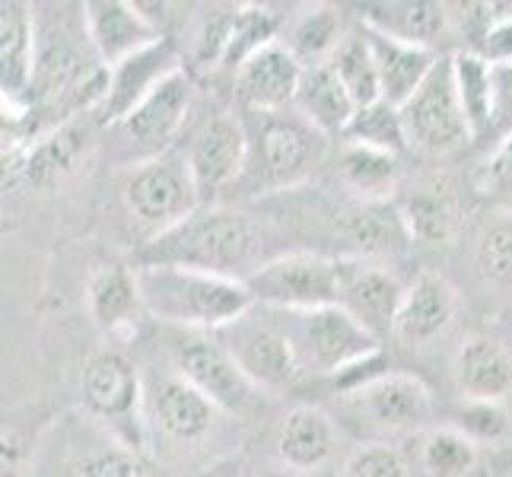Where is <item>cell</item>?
Here are the masks:
<instances>
[{
	"label": "cell",
	"instance_id": "obj_18",
	"mask_svg": "<svg viewBox=\"0 0 512 477\" xmlns=\"http://www.w3.org/2000/svg\"><path fill=\"white\" fill-rule=\"evenodd\" d=\"M306 64L287 42H271L236 70V96L249 115H277L296 105Z\"/></svg>",
	"mask_w": 512,
	"mask_h": 477
},
{
	"label": "cell",
	"instance_id": "obj_41",
	"mask_svg": "<svg viewBox=\"0 0 512 477\" xmlns=\"http://www.w3.org/2000/svg\"><path fill=\"white\" fill-rule=\"evenodd\" d=\"M80 477H147V471L140 465L137 452L115 446V449H105V452L83 458Z\"/></svg>",
	"mask_w": 512,
	"mask_h": 477
},
{
	"label": "cell",
	"instance_id": "obj_24",
	"mask_svg": "<svg viewBox=\"0 0 512 477\" xmlns=\"http://www.w3.org/2000/svg\"><path fill=\"white\" fill-rule=\"evenodd\" d=\"M360 26L382 32L388 39L433 48L449 35V7L433 0H379V4H360Z\"/></svg>",
	"mask_w": 512,
	"mask_h": 477
},
{
	"label": "cell",
	"instance_id": "obj_3",
	"mask_svg": "<svg viewBox=\"0 0 512 477\" xmlns=\"http://www.w3.org/2000/svg\"><path fill=\"white\" fill-rule=\"evenodd\" d=\"M249 163L239 188L245 194L290 191L309 182V175L325 156V137L306 125L296 112L277 115H249Z\"/></svg>",
	"mask_w": 512,
	"mask_h": 477
},
{
	"label": "cell",
	"instance_id": "obj_29",
	"mask_svg": "<svg viewBox=\"0 0 512 477\" xmlns=\"http://www.w3.org/2000/svg\"><path fill=\"white\" fill-rule=\"evenodd\" d=\"M341 182L357 201L379 204L392 201L401 182V156L385 153L376 147H360V144H344L341 150Z\"/></svg>",
	"mask_w": 512,
	"mask_h": 477
},
{
	"label": "cell",
	"instance_id": "obj_13",
	"mask_svg": "<svg viewBox=\"0 0 512 477\" xmlns=\"http://www.w3.org/2000/svg\"><path fill=\"white\" fill-rule=\"evenodd\" d=\"M344 408L366 427L379 433H427L433 430V395L411 373H395L388 369L379 379L366 382L353 392L341 395Z\"/></svg>",
	"mask_w": 512,
	"mask_h": 477
},
{
	"label": "cell",
	"instance_id": "obj_11",
	"mask_svg": "<svg viewBox=\"0 0 512 477\" xmlns=\"http://www.w3.org/2000/svg\"><path fill=\"white\" fill-rule=\"evenodd\" d=\"M172 373L188 379L204 392L223 414L245 417L261 404V392L242 373L217 334L179 331L172 341Z\"/></svg>",
	"mask_w": 512,
	"mask_h": 477
},
{
	"label": "cell",
	"instance_id": "obj_31",
	"mask_svg": "<svg viewBox=\"0 0 512 477\" xmlns=\"http://www.w3.org/2000/svg\"><path fill=\"white\" fill-rule=\"evenodd\" d=\"M328 64H331L334 74H338V80L344 83L350 99L357 102V109L382 99L379 67H376L373 48H369L363 29L353 32V35H344V42L338 45V51H334V58Z\"/></svg>",
	"mask_w": 512,
	"mask_h": 477
},
{
	"label": "cell",
	"instance_id": "obj_39",
	"mask_svg": "<svg viewBox=\"0 0 512 477\" xmlns=\"http://www.w3.org/2000/svg\"><path fill=\"white\" fill-rule=\"evenodd\" d=\"M341 477H411V465L395 446L363 443L347 455Z\"/></svg>",
	"mask_w": 512,
	"mask_h": 477
},
{
	"label": "cell",
	"instance_id": "obj_5",
	"mask_svg": "<svg viewBox=\"0 0 512 477\" xmlns=\"http://www.w3.org/2000/svg\"><path fill=\"white\" fill-rule=\"evenodd\" d=\"M217 338L261 395H284L306 376L284 315L277 309L255 306L239 322L217 331Z\"/></svg>",
	"mask_w": 512,
	"mask_h": 477
},
{
	"label": "cell",
	"instance_id": "obj_37",
	"mask_svg": "<svg viewBox=\"0 0 512 477\" xmlns=\"http://www.w3.org/2000/svg\"><path fill=\"white\" fill-rule=\"evenodd\" d=\"M481 13H471L481 20L478 45L474 55H481L493 67L512 64V4H474Z\"/></svg>",
	"mask_w": 512,
	"mask_h": 477
},
{
	"label": "cell",
	"instance_id": "obj_20",
	"mask_svg": "<svg viewBox=\"0 0 512 477\" xmlns=\"http://www.w3.org/2000/svg\"><path fill=\"white\" fill-rule=\"evenodd\" d=\"M83 29L90 35L96 58L105 67L134 58L137 51L156 45L166 35L153 23V16L144 13L140 4L128 0H90L83 4Z\"/></svg>",
	"mask_w": 512,
	"mask_h": 477
},
{
	"label": "cell",
	"instance_id": "obj_16",
	"mask_svg": "<svg viewBox=\"0 0 512 477\" xmlns=\"http://www.w3.org/2000/svg\"><path fill=\"white\" fill-rule=\"evenodd\" d=\"M39 58V13L20 0L0 4V90H4V118L23 121L32 115V80Z\"/></svg>",
	"mask_w": 512,
	"mask_h": 477
},
{
	"label": "cell",
	"instance_id": "obj_40",
	"mask_svg": "<svg viewBox=\"0 0 512 477\" xmlns=\"http://www.w3.org/2000/svg\"><path fill=\"white\" fill-rule=\"evenodd\" d=\"M478 185L490 198H509L512 194V131H506L497 150L484 159Z\"/></svg>",
	"mask_w": 512,
	"mask_h": 477
},
{
	"label": "cell",
	"instance_id": "obj_33",
	"mask_svg": "<svg viewBox=\"0 0 512 477\" xmlns=\"http://www.w3.org/2000/svg\"><path fill=\"white\" fill-rule=\"evenodd\" d=\"M347 144H360V147H376V150H385V153H395L401 156L408 150V131H404V118H401V109L392 102H373V105H363L353 115L350 128L344 134Z\"/></svg>",
	"mask_w": 512,
	"mask_h": 477
},
{
	"label": "cell",
	"instance_id": "obj_8",
	"mask_svg": "<svg viewBox=\"0 0 512 477\" xmlns=\"http://www.w3.org/2000/svg\"><path fill=\"white\" fill-rule=\"evenodd\" d=\"M293 338V347L303 360L306 373L341 376L350 366L382 353L373 331H366L357 318L341 306L309 309V312H280Z\"/></svg>",
	"mask_w": 512,
	"mask_h": 477
},
{
	"label": "cell",
	"instance_id": "obj_14",
	"mask_svg": "<svg viewBox=\"0 0 512 477\" xmlns=\"http://www.w3.org/2000/svg\"><path fill=\"white\" fill-rule=\"evenodd\" d=\"M182 153L201 201H214L242 182L245 163H249V125L233 112H220L191 134Z\"/></svg>",
	"mask_w": 512,
	"mask_h": 477
},
{
	"label": "cell",
	"instance_id": "obj_7",
	"mask_svg": "<svg viewBox=\"0 0 512 477\" xmlns=\"http://www.w3.org/2000/svg\"><path fill=\"white\" fill-rule=\"evenodd\" d=\"M121 198H125L131 220L147 233V242L169 233V229L185 223L194 210L204 207L182 150L128 169Z\"/></svg>",
	"mask_w": 512,
	"mask_h": 477
},
{
	"label": "cell",
	"instance_id": "obj_23",
	"mask_svg": "<svg viewBox=\"0 0 512 477\" xmlns=\"http://www.w3.org/2000/svg\"><path fill=\"white\" fill-rule=\"evenodd\" d=\"M86 306L93 322L112 338H131L147 318L144 296L137 284V268L125 264H102L86 284Z\"/></svg>",
	"mask_w": 512,
	"mask_h": 477
},
{
	"label": "cell",
	"instance_id": "obj_6",
	"mask_svg": "<svg viewBox=\"0 0 512 477\" xmlns=\"http://www.w3.org/2000/svg\"><path fill=\"white\" fill-rule=\"evenodd\" d=\"M194 102V80L182 67L109 128V147L118 166H140L175 150Z\"/></svg>",
	"mask_w": 512,
	"mask_h": 477
},
{
	"label": "cell",
	"instance_id": "obj_2",
	"mask_svg": "<svg viewBox=\"0 0 512 477\" xmlns=\"http://www.w3.org/2000/svg\"><path fill=\"white\" fill-rule=\"evenodd\" d=\"M137 284L147 315L175 331L217 334L255 309V299L242 280L204 271L150 264V268H137Z\"/></svg>",
	"mask_w": 512,
	"mask_h": 477
},
{
	"label": "cell",
	"instance_id": "obj_15",
	"mask_svg": "<svg viewBox=\"0 0 512 477\" xmlns=\"http://www.w3.org/2000/svg\"><path fill=\"white\" fill-rule=\"evenodd\" d=\"M223 411L179 373L147 382V427L175 446H194L217 430Z\"/></svg>",
	"mask_w": 512,
	"mask_h": 477
},
{
	"label": "cell",
	"instance_id": "obj_43",
	"mask_svg": "<svg viewBox=\"0 0 512 477\" xmlns=\"http://www.w3.org/2000/svg\"><path fill=\"white\" fill-rule=\"evenodd\" d=\"M255 477H309V474H296V471H287V468H280V471H261Z\"/></svg>",
	"mask_w": 512,
	"mask_h": 477
},
{
	"label": "cell",
	"instance_id": "obj_12",
	"mask_svg": "<svg viewBox=\"0 0 512 477\" xmlns=\"http://www.w3.org/2000/svg\"><path fill=\"white\" fill-rule=\"evenodd\" d=\"M96 118H64L58 128L35 134L26 147L4 153V166L39 191H55L90 163L96 150Z\"/></svg>",
	"mask_w": 512,
	"mask_h": 477
},
{
	"label": "cell",
	"instance_id": "obj_30",
	"mask_svg": "<svg viewBox=\"0 0 512 477\" xmlns=\"http://www.w3.org/2000/svg\"><path fill=\"white\" fill-rule=\"evenodd\" d=\"M455 86L462 96V109L468 115L471 134L481 137L497 121V96H493V64L474 51H458L452 55Z\"/></svg>",
	"mask_w": 512,
	"mask_h": 477
},
{
	"label": "cell",
	"instance_id": "obj_19",
	"mask_svg": "<svg viewBox=\"0 0 512 477\" xmlns=\"http://www.w3.org/2000/svg\"><path fill=\"white\" fill-rule=\"evenodd\" d=\"M341 264V290L338 306L350 312L357 322L373 331L382 341V334L395 331V318L401 309L404 290L401 280L385 268L382 261H363V258H338Z\"/></svg>",
	"mask_w": 512,
	"mask_h": 477
},
{
	"label": "cell",
	"instance_id": "obj_22",
	"mask_svg": "<svg viewBox=\"0 0 512 477\" xmlns=\"http://www.w3.org/2000/svg\"><path fill=\"white\" fill-rule=\"evenodd\" d=\"M458 315V290L443 274L423 271L408 284L395 318L392 338L408 347H427L436 338H443Z\"/></svg>",
	"mask_w": 512,
	"mask_h": 477
},
{
	"label": "cell",
	"instance_id": "obj_42",
	"mask_svg": "<svg viewBox=\"0 0 512 477\" xmlns=\"http://www.w3.org/2000/svg\"><path fill=\"white\" fill-rule=\"evenodd\" d=\"M493 96H497V121H493V128L506 125L512 131V64L493 67Z\"/></svg>",
	"mask_w": 512,
	"mask_h": 477
},
{
	"label": "cell",
	"instance_id": "obj_4",
	"mask_svg": "<svg viewBox=\"0 0 512 477\" xmlns=\"http://www.w3.org/2000/svg\"><path fill=\"white\" fill-rule=\"evenodd\" d=\"M83 408L112 433L121 449L140 452L147 439V382L115 347L90 353L80 373Z\"/></svg>",
	"mask_w": 512,
	"mask_h": 477
},
{
	"label": "cell",
	"instance_id": "obj_34",
	"mask_svg": "<svg viewBox=\"0 0 512 477\" xmlns=\"http://www.w3.org/2000/svg\"><path fill=\"white\" fill-rule=\"evenodd\" d=\"M344 42L341 20L331 7H312L296 20L290 35V51L306 67H319L334 58V51Z\"/></svg>",
	"mask_w": 512,
	"mask_h": 477
},
{
	"label": "cell",
	"instance_id": "obj_27",
	"mask_svg": "<svg viewBox=\"0 0 512 477\" xmlns=\"http://www.w3.org/2000/svg\"><path fill=\"white\" fill-rule=\"evenodd\" d=\"M363 35H366L369 48H373V58L379 67L382 99L398 105V109L420 90L423 80L433 74V67L439 64V58H443L433 48H420V45L388 39V35L373 32V29H363Z\"/></svg>",
	"mask_w": 512,
	"mask_h": 477
},
{
	"label": "cell",
	"instance_id": "obj_28",
	"mask_svg": "<svg viewBox=\"0 0 512 477\" xmlns=\"http://www.w3.org/2000/svg\"><path fill=\"white\" fill-rule=\"evenodd\" d=\"M293 112L322 137H344L353 115H357V102L350 99L331 64H319V67H306Z\"/></svg>",
	"mask_w": 512,
	"mask_h": 477
},
{
	"label": "cell",
	"instance_id": "obj_21",
	"mask_svg": "<svg viewBox=\"0 0 512 477\" xmlns=\"http://www.w3.org/2000/svg\"><path fill=\"white\" fill-rule=\"evenodd\" d=\"M334 236L344 242L347 255L344 258H363V261H379V258H395L401 255L411 239L404 210L395 201H353L334 217Z\"/></svg>",
	"mask_w": 512,
	"mask_h": 477
},
{
	"label": "cell",
	"instance_id": "obj_32",
	"mask_svg": "<svg viewBox=\"0 0 512 477\" xmlns=\"http://www.w3.org/2000/svg\"><path fill=\"white\" fill-rule=\"evenodd\" d=\"M417 455L423 477H465L478 462V446L455 427H433L420 433Z\"/></svg>",
	"mask_w": 512,
	"mask_h": 477
},
{
	"label": "cell",
	"instance_id": "obj_25",
	"mask_svg": "<svg viewBox=\"0 0 512 477\" xmlns=\"http://www.w3.org/2000/svg\"><path fill=\"white\" fill-rule=\"evenodd\" d=\"M338 449L334 420L315 404H296L277 427V458L287 471L312 474L325 468Z\"/></svg>",
	"mask_w": 512,
	"mask_h": 477
},
{
	"label": "cell",
	"instance_id": "obj_17",
	"mask_svg": "<svg viewBox=\"0 0 512 477\" xmlns=\"http://www.w3.org/2000/svg\"><path fill=\"white\" fill-rule=\"evenodd\" d=\"M182 58L179 48H175L172 39H160L156 45L137 51L134 58L121 61L115 67H109V86H105V96L99 102V109L93 112L96 125L109 131L112 125H118L121 118L131 115L140 102H144L156 86L163 80H169L175 70H182Z\"/></svg>",
	"mask_w": 512,
	"mask_h": 477
},
{
	"label": "cell",
	"instance_id": "obj_26",
	"mask_svg": "<svg viewBox=\"0 0 512 477\" xmlns=\"http://www.w3.org/2000/svg\"><path fill=\"white\" fill-rule=\"evenodd\" d=\"M455 382L468 401H500L512 392V350L487 334H474L455 353Z\"/></svg>",
	"mask_w": 512,
	"mask_h": 477
},
{
	"label": "cell",
	"instance_id": "obj_36",
	"mask_svg": "<svg viewBox=\"0 0 512 477\" xmlns=\"http://www.w3.org/2000/svg\"><path fill=\"white\" fill-rule=\"evenodd\" d=\"M401 210H404V220H408L414 242L436 245V242H446L452 236L455 204L446 191L423 188V191L411 194V198L401 204Z\"/></svg>",
	"mask_w": 512,
	"mask_h": 477
},
{
	"label": "cell",
	"instance_id": "obj_38",
	"mask_svg": "<svg viewBox=\"0 0 512 477\" xmlns=\"http://www.w3.org/2000/svg\"><path fill=\"white\" fill-rule=\"evenodd\" d=\"M452 427L465 433L474 446L500 443L509 433V414L503 411L500 401H465V408L458 411Z\"/></svg>",
	"mask_w": 512,
	"mask_h": 477
},
{
	"label": "cell",
	"instance_id": "obj_1",
	"mask_svg": "<svg viewBox=\"0 0 512 477\" xmlns=\"http://www.w3.org/2000/svg\"><path fill=\"white\" fill-rule=\"evenodd\" d=\"M264 258V233L261 226L233 207H201L169 233L150 239L134 255V268L166 264V268L204 271L229 280H249Z\"/></svg>",
	"mask_w": 512,
	"mask_h": 477
},
{
	"label": "cell",
	"instance_id": "obj_35",
	"mask_svg": "<svg viewBox=\"0 0 512 477\" xmlns=\"http://www.w3.org/2000/svg\"><path fill=\"white\" fill-rule=\"evenodd\" d=\"M474 264L484 284L493 290H512V210L497 214L474 242Z\"/></svg>",
	"mask_w": 512,
	"mask_h": 477
},
{
	"label": "cell",
	"instance_id": "obj_10",
	"mask_svg": "<svg viewBox=\"0 0 512 477\" xmlns=\"http://www.w3.org/2000/svg\"><path fill=\"white\" fill-rule=\"evenodd\" d=\"M401 118L411 150H420L427 156H449L471 144L474 134L462 109V96H458L455 67L449 55L439 58L433 74L401 105Z\"/></svg>",
	"mask_w": 512,
	"mask_h": 477
},
{
	"label": "cell",
	"instance_id": "obj_9",
	"mask_svg": "<svg viewBox=\"0 0 512 477\" xmlns=\"http://www.w3.org/2000/svg\"><path fill=\"white\" fill-rule=\"evenodd\" d=\"M255 306L277 312H309L338 306L341 264L319 252L277 255L245 280Z\"/></svg>",
	"mask_w": 512,
	"mask_h": 477
}]
</instances>
